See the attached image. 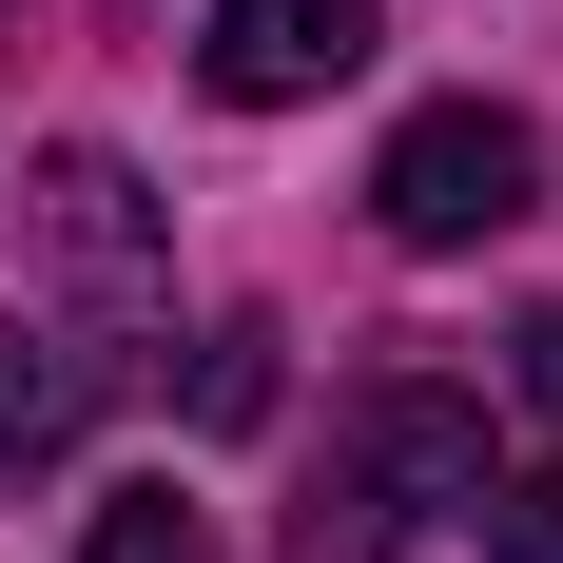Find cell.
<instances>
[{
  "label": "cell",
  "mask_w": 563,
  "mask_h": 563,
  "mask_svg": "<svg viewBox=\"0 0 563 563\" xmlns=\"http://www.w3.org/2000/svg\"><path fill=\"white\" fill-rule=\"evenodd\" d=\"M486 486H506V466H486V408L428 389V369H389V389L350 408V466H331V506H311V563H389V544H428V525H466Z\"/></svg>",
  "instance_id": "obj_1"
},
{
  "label": "cell",
  "mask_w": 563,
  "mask_h": 563,
  "mask_svg": "<svg viewBox=\"0 0 563 563\" xmlns=\"http://www.w3.org/2000/svg\"><path fill=\"white\" fill-rule=\"evenodd\" d=\"M525 195H544V136H525L506 98H428L389 156H369V214H389V253H486Z\"/></svg>",
  "instance_id": "obj_2"
},
{
  "label": "cell",
  "mask_w": 563,
  "mask_h": 563,
  "mask_svg": "<svg viewBox=\"0 0 563 563\" xmlns=\"http://www.w3.org/2000/svg\"><path fill=\"white\" fill-rule=\"evenodd\" d=\"M369 40H389V0H214V98L291 117V98H331Z\"/></svg>",
  "instance_id": "obj_3"
},
{
  "label": "cell",
  "mask_w": 563,
  "mask_h": 563,
  "mask_svg": "<svg viewBox=\"0 0 563 563\" xmlns=\"http://www.w3.org/2000/svg\"><path fill=\"white\" fill-rule=\"evenodd\" d=\"M98 389H117V350H78L58 311H0V486L78 448V428H98Z\"/></svg>",
  "instance_id": "obj_4"
},
{
  "label": "cell",
  "mask_w": 563,
  "mask_h": 563,
  "mask_svg": "<svg viewBox=\"0 0 563 563\" xmlns=\"http://www.w3.org/2000/svg\"><path fill=\"white\" fill-rule=\"evenodd\" d=\"M40 233L117 291V311H156V233H136V175L117 156H40Z\"/></svg>",
  "instance_id": "obj_5"
},
{
  "label": "cell",
  "mask_w": 563,
  "mask_h": 563,
  "mask_svg": "<svg viewBox=\"0 0 563 563\" xmlns=\"http://www.w3.org/2000/svg\"><path fill=\"white\" fill-rule=\"evenodd\" d=\"M195 428H273V331L253 311H214V350H195Z\"/></svg>",
  "instance_id": "obj_6"
},
{
  "label": "cell",
  "mask_w": 563,
  "mask_h": 563,
  "mask_svg": "<svg viewBox=\"0 0 563 563\" xmlns=\"http://www.w3.org/2000/svg\"><path fill=\"white\" fill-rule=\"evenodd\" d=\"M98 563H214V525L175 506V486H117V506H98Z\"/></svg>",
  "instance_id": "obj_7"
},
{
  "label": "cell",
  "mask_w": 563,
  "mask_h": 563,
  "mask_svg": "<svg viewBox=\"0 0 563 563\" xmlns=\"http://www.w3.org/2000/svg\"><path fill=\"white\" fill-rule=\"evenodd\" d=\"M466 525H486V563H563V466H525V486H486Z\"/></svg>",
  "instance_id": "obj_8"
},
{
  "label": "cell",
  "mask_w": 563,
  "mask_h": 563,
  "mask_svg": "<svg viewBox=\"0 0 563 563\" xmlns=\"http://www.w3.org/2000/svg\"><path fill=\"white\" fill-rule=\"evenodd\" d=\"M506 389H525V408L563 428V311H525V331H506Z\"/></svg>",
  "instance_id": "obj_9"
}]
</instances>
